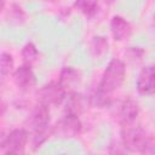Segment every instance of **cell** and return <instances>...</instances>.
<instances>
[{
    "label": "cell",
    "instance_id": "obj_17",
    "mask_svg": "<svg viewBox=\"0 0 155 155\" xmlns=\"http://www.w3.org/2000/svg\"><path fill=\"white\" fill-rule=\"evenodd\" d=\"M13 69V58L10 53L2 52L0 56V70H1V76L5 78L8 75Z\"/></svg>",
    "mask_w": 155,
    "mask_h": 155
},
{
    "label": "cell",
    "instance_id": "obj_6",
    "mask_svg": "<svg viewBox=\"0 0 155 155\" xmlns=\"http://www.w3.org/2000/svg\"><path fill=\"white\" fill-rule=\"evenodd\" d=\"M81 128H82V125H81L79 116L65 114L52 127V133L57 134L62 138H71V137L78 136L80 133Z\"/></svg>",
    "mask_w": 155,
    "mask_h": 155
},
{
    "label": "cell",
    "instance_id": "obj_16",
    "mask_svg": "<svg viewBox=\"0 0 155 155\" xmlns=\"http://www.w3.org/2000/svg\"><path fill=\"white\" fill-rule=\"evenodd\" d=\"M22 58L24 64L34 65L39 61V51L33 42H27L22 48Z\"/></svg>",
    "mask_w": 155,
    "mask_h": 155
},
{
    "label": "cell",
    "instance_id": "obj_1",
    "mask_svg": "<svg viewBox=\"0 0 155 155\" xmlns=\"http://www.w3.org/2000/svg\"><path fill=\"white\" fill-rule=\"evenodd\" d=\"M121 143L124 148L133 153L150 151L153 148L151 138L148 136L145 130L133 122L122 124L121 127Z\"/></svg>",
    "mask_w": 155,
    "mask_h": 155
},
{
    "label": "cell",
    "instance_id": "obj_10",
    "mask_svg": "<svg viewBox=\"0 0 155 155\" xmlns=\"http://www.w3.org/2000/svg\"><path fill=\"white\" fill-rule=\"evenodd\" d=\"M138 114H139V107L136 101L127 98L120 104L119 116H120L121 124H128V122L136 121Z\"/></svg>",
    "mask_w": 155,
    "mask_h": 155
},
{
    "label": "cell",
    "instance_id": "obj_15",
    "mask_svg": "<svg viewBox=\"0 0 155 155\" xmlns=\"http://www.w3.org/2000/svg\"><path fill=\"white\" fill-rule=\"evenodd\" d=\"M90 102L94 108H107L111 104V93L98 87L91 94Z\"/></svg>",
    "mask_w": 155,
    "mask_h": 155
},
{
    "label": "cell",
    "instance_id": "obj_8",
    "mask_svg": "<svg viewBox=\"0 0 155 155\" xmlns=\"http://www.w3.org/2000/svg\"><path fill=\"white\" fill-rule=\"evenodd\" d=\"M13 80H15V84L17 85V87H19L22 91H29L36 84V76H35L31 67L28 64H23L15 70Z\"/></svg>",
    "mask_w": 155,
    "mask_h": 155
},
{
    "label": "cell",
    "instance_id": "obj_4",
    "mask_svg": "<svg viewBox=\"0 0 155 155\" xmlns=\"http://www.w3.org/2000/svg\"><path fill=\"white\" fill-rule=\"evenodd\" d=\"M65 97L67 90L59 84V81H51L38 91V102L47 107L59 105Z\"/></svg>",
    "mask_w": 155,
    "mask_h": 155
},
{
    "label": "cell",
    "instance_id": "obj_14",
    "mask_svg": "<svg viewBox=\"0 0 155 155\" xmlns=\"http://www.w3.org/2000/svg\"><path fill=\"white\" fill-rule=\"evenodd\" d=\"M75 8H78L84 16L91 18L97 15L99 8L98 0H75Z\"/></svg>",
    "mask_w": 155,
    "mask_h": 155
},
{
    "label": "cell",
    "instance_id": "obj_5",
    "mask_svg": "<svg viewBox=\"0 0 155 155\" xmlns=\"http://www.w3.org/2000/svg\"><path fill=\"white\" fill-rule=\"evenodd\" d=\"M50 124V110L47 105H44L41 103H38L28 115L25 120L27 127L31 132L44 131L48 128Z\"/></svg>",
    "mask_w": 155,
    "mask_h": 155
},
{
    "label": "cell",
    "instance_id": "obj_11",
    "mask_svg": "<svg viewBox=\"0 0 155 155\" xmlns=\"http://www.w3.org/2000/svg\"><path fill=\"white\" fill-rule=\"evenodd\" d=\"M84 108H85L84 97L80 93H78V92H73L67 98V103H65V108H64V114L79 116L84 111Z\"/></svg>",
    "mask_w": 155,
    "mask_h": 155
},
{
    "label": "cell",
    "instance_id": "obj_13",
    "mask_svg": "<svg viewBox=\"0 0 155 155\" xmlns=\"http://www.w3.org/2000/svg\"><path fill=\"white\" fill-rule=\"evenodd\" d=\"M109 44L104 36H93L90 41V52L96 58H102L107 54Z\"/></svg>",
    "mask_w": 155,
    "mask_h": 155
},
{
    "label": "cell",
    "instance_id": "obj_12",
    "mask_svg": "<svg viewBox=\"0 0 155 155\" xmlns=\"http://www.w3.org/2000/svg\"><path fill=\"white\" fill-rule=\"evenodd\" d=\"M58 81L65 90L71 88L80 81V73L73 67H64L59 73Z\"/></svg>",
    "mask_w": 155,
    "mask_h": 155
},
{
    "label": "cell",
    "instance_id": "obj_9",
    "mask_svg": "<svg viewBox=\"0 0 155 155\" xmlns=\"http://www.w3.org/2000/svg\"><path fill=\"white\" fill-rule=\"evenodd\" d=\"M110 31L115 41H122L132 34V25L121 16H114L110 22Z\"/></svg>",
    "mask_w": 155,
    "mask_h": 155
},
{
    "label": "cell",
    "instance_id": "obj_19",
    "mask_svg": "<svg viewBox=\"0 0 155 155\" xmlns=\"http://www.w3.org/2000/svg\"><path fill=\"white\" fill-rule=\"evenodd\" d=\"M143 50H139L138 47H130L126 52V56L130 57V59H133V61H140L142 56H143Z\"/></svg>",
    "mask_w": 155,
    "mask_h": 155
},
{
    "label": "cell",
    "instance_id": "obj_21",
    "mask_svg": "<svg viewBox=\"0 0 155 155\" xmlns=\"http://www.w3.org/2000/svg\"><path fill=\"white\" fill-rule=\"evenodd\" d=\"M50 1H54V0H50Z\"/></svg>",
    "mask_w": 155,
    "mask_h": 155
},
{
    "label": "cell",
    "instance_id": "obj_18",
    "mask_svg": "<svg viewBox=\"0 0 155 155\" xmlns=\"http://www.w3.org/2000/svg\"><path fill=\"white\" fill-rule=\"evenodd\" d=\"M10 18H12V21H17V23H19V19H24V13L22 11L21 7L12 5L11 10H10Z\"/></svg>",
    "mask_w": 155,
    "mask_h": 155
},
{
    "label": "cell",
    "instance_id": "obj_20",
    "mask_svg": "<svg viewBox=\"0 0 155 155\" xmlns=\"http://www.w3.org/2000/svg\"><path fill=\"white\" fill-rule=\"evenodd\" d=\"M115 0H104V2H107V4H113Z\"/></svg>",
    "mask_w": 155,
    "mask_h": 155
},
{
    "label": "cell",
    "instance_id": "obj_2",
    "mask_svg": "<svg viewBox=\"0 0 155 155\" xmlns=\"http://www.w3.org/2000/svg\"><path fill=\"white\" fill-rule=\"evenodd\" d=\"M125 63L119 58H113L104 69L98 87L109 93H113L114 91L121 87L125 80Z\"/></svg>",
    "mask_w": 155,
    "mask_h": 155
},
{
    "label": "cell",
    "instance_id": "obj_3",
    "mask_svg": "<svg viewBox=\"0 0 155 155\" xmlns=\"http://www.w3.org/2000/svg\"><path fill=\"white\" fill-rule=\"evenodd\" d=\"M29 140L28 132L24 128H15L7 133L1 139V150L6 155H12V154H19L23 153L27 143Z\"/></svg>",
    "mask_w": 155,
    "mask_h": 155
},
{
    "label": "cell",
    "instance_id": "obj_7",
    "mask_svg": "<svg viewBox=\"0 0 155 155\" xmlns=\"http://www.w3.org/2000/svg\"><path fill=\"white\" fill-rule=\"evenodd\" d=\"M137 91L144 96L155 94V64L140 70L137 78Z\"/></svg>",
    "mask_w": 155,
    "mask_h": 155
}]
</instances>
